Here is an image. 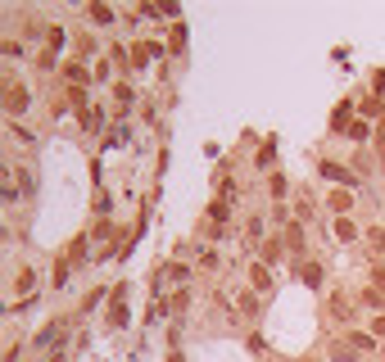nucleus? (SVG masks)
Returning <instances> with one entry per match:
<instances>
[{
  "instance_id": "79ce46f5",
  "label": "nucleus",
  "mask_w": 385,
  "mask_h": 362,
  "mask_svg": "<svg viewBox=\"0 0 385 362\" xmlns=\"http://www.w3.org/2000/svg\"><path fill=\"white\" fill-rule=\"evenodd\" d=\"M23 362H32V358H23Z\"/></svg>"
},
{
  "instance_id": "f03ea898",
  "label": "nucleus",
  "mask_w": 385,
  "mask_h": 362,
  "mask_svg": "<svg viewBox=\"0 0 385 362\" xmlns=\"http://www.w3.org/2000/svg\"><path fill=\"white\" fill-rule=\"evenodd\" d=\"M317 172H322V181H327L331 191H335V186H340V191H354V186L363 181V177H358V172H354L349 164H335V159H322V164H317Z\"/></svg>"
},
{
  "instance_id": "7c9ffc66",
  "label": "nucleus",
  "mask_w": 385,
  "mask_h": 362,
  "mask_svg": "<svg viewBox=\"0 0 385 362\" xmlns=\"http://www.w3.org/2000/svg\"><path fill=\"white\" fill-rule=\"evenodd\" d=\"M263 227H268V213H250V218H245V235H250V240H258Z\"/></svg>"
},
{
  "instance_id": "ea45409f",
  "label": "nucleus",
  "mask_w": 385,
  "mask_h": 362,
  "mask_svg": "<svg viewBox=\"0 0 385 362\" xmlns=\"http://www.w3.org/2000/svg\"><path fill=\"white\" fill-rule=\"evenodd\" d=\"M181 46H186V28L177 23V28H172V50H181Z\"/></svg>"
},
{
  "instance_id": "b1692460",
  "label": "nucleus",
  "mask_w": 385,
  "mask_h": 362,
  "mask_svg": "<svg viewBox=\"0 0 385 362\" xmlns=\"http://www.w3.org/2000/svg\"><path fill=\"white\" fill-rule=\"evenodd\" d=\"M236 313L258 317V294H254V290H241V294H236Z\"/></svg>"
},
{
  "instance_id": "2f4dec72",
  "label": "nucleus",
  "mask_w": 385,
  "mask_h": 362,
  "mask_svg": "<svg viewBox=\"0 0 385 362\" xmlns=\"http://www.w3.org/2000/svg\"><path fill=\"white\" fill-rule=\"evenodd\" d=\"M9 141H19V145H36V136L23 127V122H9Z\"/></svg>"
},
{
  "instance_id": "473e14b6",
  "label": "nucleus",
  "mask_w": 385,
  "mask_h": 362,
  "mask_svg": "<svg viewBox=\"0 0 385 362\" xmlns=\"http://www.w3.org/2000/svg\"><path fill=\"white\" fill-rule=\"evenodd\" d=\"M36 68H41V73H55V68H64V64H59V55H51V50H41V55H36Z\"/></svg>"
},
{
  "instance_id": "412c9836",
  "label": "nucleus",
  "mask_w": 385,
  "mask_h": 362,
  "mask_svg": "<svg viewBox=\"0 0 385 362\" xmlns=\"http://www.w3.org/2000/svg\"><path fill=\"white\" fill-rule=\"evenodd\" d=\"M327 362H358V353H354L344 340H331V344H327Z\"/></svg>"
},
{
  "instance_id": "dca6fc26",
  "label": "nucleus",
  "mask_w": 385,
  "mask_h": 362,
  "mask_svg": "<svg viewBox=\"0 0 385 362\" xmlns=\"http://www.w3.org/2000/svg\"><path fill=\"white\" fill-rule=\"evenodd\" d=\"M327 313L331 317H354V299L344 294V290H331L327 294Z\"/></svg>"
},
{
  "instance_id": "2eb2a0df",
  "label": "nucleus",
  "mask_w": 385,
  "mask_h": 362,
  "mask_svg": "<svg viewBox=\"0 0 385 362\" xmlns=\"http://www.w3.org/2000/svg\"><path fill=\"white\" fill-rule=\"evenodd\" d=\"M78 127H82V136H95V132H105V109H78Z\"/></svg>"
},
{
  "instance_id": "6ab92c4d",
  "label": "nucleus",
  "mask_w": 385,
  "mask_h": 362,
  "mask_svg": "<svg viewBox=\"0 0 385 362\" xmlns=\"http://www.w3.org/2000/svg\"><path fill=\"white\" fill-rule=\"evenodd\" d=\"M82 14H86V18H91V23H100V28H109V23H114V18H118V9H114V5H86V9H82Z\"/></svg>"
},
{
  "instance_id": "5701e85b",
  "label": "nucleus",
  "mask_w": 385,
  "mask_h": 362,
  "mask_svg": "<svg viewBox=\"0 0 385 362\" xmlns=\"http://www.w3.org/2000/svg\"><path fill=\"white\" fill-rule=\"evenodd\" d=\"M272 159H277V141L268 136V141L254 149V168H258V172H263V168H272Z\"/></svg>"
},
{
  "instance_id": "4be33fe9",
  "label": "nucleus",
  "mask_w": 385,
  "mask_h": 362,
  "mask_svg": "<svg viewBox=\"0 0 385 362\" xmlns=\"http://www.w3.org/2000/svg\"><path fill=\"white\" fill-rule=\"evenodd\" d=\"M268 195H272V204H285V195H290V181H285L281 172H272V177H268Z\"/></svg>"
},
{
  "instance_id": "20e7f679",
  "label": "nucleus",
  "mask_w": 385,
  "mask_h": 362,
  "mask_svg": "<svg viewBox=\"0 0 385 362\" xmlns=\"http://www.w3.org/2000/svg\"><path fill=\"white\" fill-rule=\"evenodd\" d=\"M277 235L285 240V254H290V258H300V263H304V258H308V227H304V222H290V227H285V231H277Z\"/></svg>"
},
{
  "instance_id": "f257e3e1",
  "label": "nucleus",
  "mask_w": 385,
  "mask_h": 362,
  "mask_svg": "<svg viewBox=\"0 0 385 362\" xmlns=\"http://www.w3.org/2000/svg\"><path fill=\"white\" fill-rule=\"evenodd\" d=\"M32 109V91L23 82H14V78H5V118L9 122H19L23 114Z\"/></svg>"
},
{
  "instance_id": "c9c22d12",
  "label": "nucleus",
  "mask_w": 385,
  "mask_h": 362,
  "mask_svg": "<svg viewBox=\"0 0 385 362\" xmlns=\"http://www.w3.org/2000/svg\"><path fill=\"white\" fill-rule=\"evenodd\" d=\"M100 299H109V294H105V290H91V294H86V299H82V313H91V308H95V304H100Z\"/></svg>"
},
{
  "instance_id": "a211bd4d",
  "label": "nucleus",
  "mask_w": 385,
  "mask_h": 362,
  "mask_svg": "<svg viewBox=\"0 0 385 362\" xmlns=\"http://www.w3.org/2000/svg\"><path fill=\"white\" fill-rule=\"evenodd\" d=\"M105 321H109L114 331L127 326V299H114V294H109V313H105Z\"/></svg>"
},
{
  "instance_id": "a19ab883",
  "label": "nucleus",
  "mask_w": 385,
  "mask_h": 362,
  "mask_svg": "<svg viewBox=\"0 0 385 362\" xmlns=\"http://www.w3.org/2000/svg\"><path fill=\"white\" fill-rule=\"evenodd\" d=\"M41 362H68L64 348H51V353H41Z\"/></svg>"
},
{
  "instance_id": "aec40b11",
  "label": "nucleus",
  "mask_w": 385,
  "mask_h": 362,
  "mask_svg": "<svg viewBox=\"0 0 385 362\" xmlns=\"http://www.w3.org/2000/svg\"><path fill=\"white\" fill-rule=\"evenodd\" d=\"M344 136H349V141H354V145H367V141H371V136H376V122H363V118H354V127H349V132H344Z\"/></svg>"
},
{
  "instance_id": "6e6552de",
  "label": "nucleus",
  "mask_w": 385,
  "mask_h": 362,
  "mask_svg": "<svg viewBox=\"0 0 385 362\" xmlns=\"http://www.w3.org/2000/svg\"><path fill=\"white\" fill-rule=\"evenodd\" d=\"M281 258H285V240H281V235H277V231H272V235H268V240H258V263H268V267H277V263H281Z\"/></svg>"
},
{
  "instance_id": "f3484780",
  "label": "nucleus",
  "mask_w": 385,
  "mask_h": 362,
  "mask_svg": "<svg viewBox=\"0 0 385 362\" xmlns=\"http://www.w3.org/2000/svg\"><path fill=\"white\" fill-rule=\"evenodd\" d=\"M64 46H68V28H64V23H46V50L59 55Z\"/></svg>"
},
{
  "instance_id": "a878e982",
  "label": "nucleus",
  "mask_w": 385,
  "mask_h": 362,
  "mask_svg": "<svg viewBox=\"0 0 385 362\" xmlns=\"http://www.w3.org/2000/svg\"><path fill=\"white\" fill-rule=\"evenodd\" d=\"M363 240H367V249H371L376 258H385V227H367Z\"/></svg>"
},
{
  "instance_id": "393cba45",
  "label": "nucleus",
  "mask_w": 385,
  "mask_h": 362,
  "mask_svg": "<svg viewBox=\"0 0 385 362\" xmlns=\"http://www.w3.org/2000/svg\"><path fill=\"white\" fill-rule=\"evenodd\" d=\"M313 195H300V199H295V222H304V227H308V222H313Z\"/></svg>"
},
{
  "instance_id": "9d476101",
  "label": "nucleus",
  "mask_w": 385,
  "mask_h": 362,
  "mask_svg": "<svg viewBox=\"0 0 385 362\" xmlns=\"http://www.w3.org/2000/svg\"><path fill=\"white\" fill-rule=\"evenodd\" d=\"M300 281L308 285V290H322V285H327V267H322V258H304V263H300Z\"/></svg>"
},
{
  "instance_id": "cd10ccee",
  "label": "nucleus",
  "mask_w": 385,
  "mask_h": 362,
  "mask_svg": "<svg viewBox=\"0 0 385 362\" xmlns=\"http://www.w3.org/2000/svg\"><path fill=\"white\" fill-rule=\"evenodd\" d=\"M358 304L371 308V313H385V294H381V290H371V285H367L363 294H358Z\"/></svg>"
},
{
  "instance_id": "bb28decb",
  "label": "nucleus",
  "mask_w": 385,
  "mask_h": 362,
  "mask_svg": "<svg viewBox=\"0 0 385 362\" xmlns=\"http://www.w3.org/2000/svg\"><path fill=\"white\" fill-rule=\"evenodd\" d=\"M86 240H91V235H78V240L68 245V254H64V258H68L73 267H82V263H86Z\"/></svg>"
},
{
  "instance_id": "c85d7f7f",
  "label": "nucleus",
  "mask_w": 385,
  "mask_h": 362,
  "mask_svg": "<svg viewBox=\"0 0 385 362\" xmlns=\"http://www.w3.org/2000/svg\"><path fill=\"white\" fill-rule=\"evenodd\" d=\"M68 272H73V263H68V258H59L55 272H51V285H55V290H68Z\"/></svg>"
},
{
  "instance_id": "f704fd0d",
  "label": "nucleus",
  "mask_w": 385,
  "mask_h": 362,
  "mask_svg": "<svg viewBox=\"0 0 385 362\" xmlns=\"http://www.w3.org/2000/svg\"><path fill=\"white\" fill-rule=\"evenodd\" d=\"M371 95L385 100V68H371Z\"/></svg>"
},
{
  "instance_id": "4c0bfd02",
  "label": "nucleus",
  "mask_w": 385,
  "mask_h": 362,
  "mask_svg": "<svg viewBox=\"0 0 385 362\" xmlns=\"http://www.w3.org/2000/svg\"><path fill=\"white\" fill-rule=\"evenodd\" d=\"M371 290H381V294H385V267H381V263L371 267Z\"/></svg>"
},
{
  "instance_id": "4468645a",
  "label": "nucleus",
  "mask_w": 385,
  "mask_h": 362,
  "mask_svg": "<svg viewBox=\"0 0 385 362\" xmlns=\"http://www.w3.org/2000/svg\"><path fill=\"white\" fill-rule=\"evenodd\" d=\"M344 344H349L354 353H376V348H381V340L371 331H344Z\"/></svg>"
},
{
  "instance_id": "ddd939ff",
  "label": "nucleus",
  "mask_w": 385,
  "mask_h": 362,
  "mask_svg": "<svg viewBox=\"0 0 385 362\" xmlns=\"http://www.w3.org/2000/svg\"><path fill=\"white\" fill-rule=\"evenodd\" d=\"M358 114H363V122H385V100L381 95H358Z\"/></svg>"
},
{
  "instance_id": "0eeeda50",
  "label": "nucleus",
  "mask_w": 385,
  "mask_h": 362,
  "mask_svg": "<svg viewBox=\"0 0 385 362\" xmlns=\"http://www.w3.org/2000/svg\"><path fill=\"white\" fill-rule=\"evenodd\" d=\"M9 285H14V294H19V299H28V294L36 290V285H41V272H36L32 263H23V267L14 272V277H9Z\"/></svg>"
},
{
  "instance_id": "f8f14e48",
  "label": "nucleus",
  "mask_w": 385,
  "mask_h": 362,
  "mask_svg": "<svg viewBox=\"0 0 385 362\" xmlns=\"http://www.w3.org/2000/svg\"><path fill=\"white\" fill-rule=\"evenodd\" d=\"M354 109H358V100H340V105L331 109V132H335V136L354 127Z\"/></svg>"
},
{
  "instance_id": "9b49d317",
  "label": "nucleus",
  "mask_w": 385,
  "mask_h": 362,
  "mask_svg": "<svg viewBox=\"0 0 385 362\" xmlns=\"http://www.w3.org/2000/svg\"><path fill=\"white\" fill-rule=\"evenodd\" d=\"M59 78H64V86H91V68H86L82 59H64Z\"/></svg>"
},
{
  "instance_id": "e433bc0d",
  "label": "nucleus",
  "mask_w": 385,
  "mask_h": 362,
  "mask_svg": "<svg viewBox=\"0 0 385 362\" xmlns=\"http://www.w3.org/2000/svg\"><path fill=\"white\" fill-rule=\"evenodd\" d=\"M14 55L23 59V41H14V36H5V59H14Z\"/></svg>"
},
{
  "instance_id": "72a5a7b5",
  "label": "nucleus",
  "mask_w": 385,
  "mask_h": 362,
  "mask_svg": "<svg viewBox=\"0 0 385 362\" xmlns=\"http://www.w3.org/2000/svg\"><path fill=\"white\" fill-rule=\"evenodd\" d=\"M367 331L376 335V340H385V313H371V317H367Z\"/></svg>"
},
{
  "instance_id": "1a4fd4ad",
  "label": "nucleus",
  "mask_w": 385,
  "mask_h": 362,
  "mask_svg": "<svg viewBox=\"0 0 385 362\" xmlns=\"http://www.w3.org/2000/svg\"><path fill=\"white\" fill-rule=\"evenodd\" d=\"M327 208H331V218H354V191H327Z\"/></svg>"
},
{
  "instance_id": "7ed1b4c3",
  "label": "nucleus",
  "mask_w": 385,
  "mask_h": 362,
  "mask_svg": "<svg viewBox=\"0 0 385 362\" xmlns=\"http://www.w3.org/2000/svg\"><path fill=\"white\" fill-rule=\"evenodd\" d=\"M109 95H114V114H109L114 122H122V118H127L136 105H141V100H136V86H132L127 78H118L114 86H109Z\"/></svg>"
},
{
  "instance_id": "c756f323",
  "label": "nucleus",
  "mask_w": 385,
  "mask_h": 362,
  "mask_svg": "<svg viewBox=\"0 0 385 362\" xmlns=\"http://www.w3.org/2000/svg\"><path fill=\"white\" fill-rule=\"evenodd\" d=\"M91 78H95V82H109V86H114V82H118V78H114V59H95Z\"/></svg>"
},
{
  "instance_id": "39448f33",
  "label": "nucleus",
  "mask_w": 385,
  "mask_h": 362,
  "mask_svg": "<svg viewBox=\"0 0 385 362\" xmlns=\"http://www.w3.org/2000/svg\"><path fill=\"white\" fill-rule=\"evenodd\" d=\"M245 285H250L254 294H272V285H277V277H272V267L268 263H250V272H245Z\"/></svg>"
},
{
  "instance_id": "58836bf2",
  "label": "nucleus",
  "mask_w": 385,
  "mask_h": 362,
  "mask_svg": "<svg viewBox=\"0 0 385 362\" xmlns=\"http://www.w3.org/2000/svg\"><path fill=\"white\" fill-rule=\"evenodd\" d=\"M200 267H209V272L218 267V254H213V249H200Z\"/></svg>"
},
{
  "instance_id": "423d86ee",
  "label": "nucleus",
  "mask_w": 385,
  "mask_h": 362,
  "mask_svg": "<svg viewBox=\"0 0 385 362\" xmlns=\"http://www.w3.org/2000/svg\"><path fill=\"white\" fill-rule=\"evenodd\" d=\"M331 235H335L340 245H358V240L367 235V227H358L354 218H331Z\"/></svg>"
}]
</instances>
